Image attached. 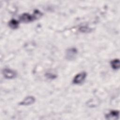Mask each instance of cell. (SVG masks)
Here are the masks:
<instances>
[{"label":"cell","instance_id":"9c48e42d","mask_svg":"<svg viewBox=\"0 0 120 120\" xmlns=\"http://www.w3.org/2000/svg\"><path fill=\"white\" fill-rule=\"evenodd\" d=\"M42 13L40 12L39 10H35L34 12H33V18L35 19H38L39 18H40L41 16H42Z\"/></svg>","mask_w":120,"mask_h":120},{"label":"cell","instance_id":"5b68a950","mask_svg":"<svg viewBox=\"0 0 120 120\" xmlns=\"http://www.w3.org/2000/svg\"><path fill=\"white\" fill-rule=\"evenodd\" d=\"M119 117V111L117 110H113L110 111L105 115V118L107 120H117Z\"/></svg>","mask_w":120,"mask_h":120},{"label":"cell","instance_id":"52a82bcc","mask_svg":"<svg viewBox=\"0 0 120 120\" xmlns=\"http://www.w3.org/2000/svg\"><path fill=\"white\" fill-rule=\"evenodd\" d=\"M111 66L113 69L117 70L119 69L120 67V60L118 59H115L111 60L110 62Z\"/></svg>","mask_w":120,"mask_h":120},{"label":"cell","instance_id":"30bf717a","mask_svg":"<svg viewBox=\"0 0 120 120\" xmlns=\"http://www.w3.org/2000/svg\"><path fill=\"white\" fill-rule=\"evenodd\" d=\"M80 30L82 32H88L90 31V29L86 26H82L80 28Z\"/></svg>","mask_w":120,"mask_h":120},{"label":"cell","instance_id":"3957f363","mask_svg":"<svg viewBox=\"0 0 120 120\" xmlns=\"http://www.w3.org/2000/svg\"><path fill=\"white\" fill-rule=\"evenodd\" d=\"M2 74L4 77L7 79H13L16 76L17 74L15 71L9 68L3 69Z\"/></svg>","mask_w":120,"mask_h":120},{"label":"cell","instance_id":"8992f818","mask_svg":"<svg viewBox=\"0 0 120 120\" xmlns=\"http://www.w3.org/2000/svg\"><path fill=\"white\" fill-rule=\"evenodd\" d=\"M35 101V98L33 96H28L26 97L22 101H21L19 105H28L33 104Z\"/></svg>","mask_w":120,"mask_h":120},{"label":"cell","instance_id":"277c9868","mask_svg":"<svg viewBox=\"0 0 120 120\" xmlns=\"http://www.w3.org/2000/svg\"><path fill=\"white\" fill-rule=\"evenodd\" d=\"M20 20L24 23L30 22L34 20L32 15L28 13H23L19 17Z\"/></svg>","mask_w":120,"mask_h":120},{"label":"cell","instance_id":"ba28073f","mask_svg":"<svg viewBox=\"0 0 120 120\" xmlns=\"http://www.w3.org/2000/svg\"><path fill=\"white\" fill-rule=\"evenodd\" d=\"M8 26L12 29H16L19 26V22L15 19H11L8 22Z\"/></svg>","mask_w":120,"mask_h":120},{"label":"cell","instance_id":"7a4b0ae2","mask_svg":"<svg viewBox=\"0 0 120 120\" xmlns=\"http://www.w3.org/2000/svg\"><path fill=\"white\" fill-rule=\"evenodd\" d=\"M77 53V50L75 47L68 48L66 53V58L68 60H74Z\"/></svg>","mask_w":120,"mask_h":120},{"label":"cell","instance_id":"8fae6325","mask_svg":"<svg viewBox=\"0 0 120 120\" xmlns=\"http://www.w3.org/2000/svg\"><path fill=\"white\" fill-rule=\"evenodd\" d=\"M45 76L47 77V78H50V79H54L56 76L55 75H54L52 74H50V73H47L46 74Z\"/></svg>","mask_w":120,"mask_h":120},{"label":"cell","instance_id":"6da1fadb","mask_svg":"<svg viewBox=\"0 0 120 120\" xmlns=\"http://www.w3.org/2000/svg\"><path fill=\"white\" fill-rule=\"evenodd\" d=\"M87 74L85 72H82L76 75L73 78V83L75 84H80L83 82L86 77Z\"/></svg>","mask_w":120,"mask_h":120}]
</instances>
